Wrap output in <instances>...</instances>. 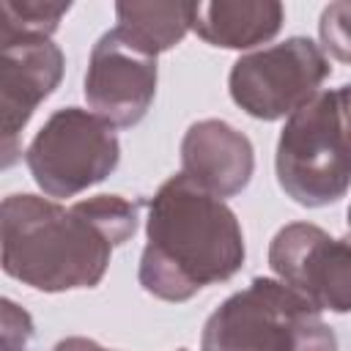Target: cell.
<instances>
[{
    "label": "cell",
    "mask_w": 351,
    "mask_h": 351,
    "mask_svg": "<svg viewBox=\"0 0 351 351\" xmlns=\"http://www.w3.org/2000/svg\"><path fill=\"white\" fill-rule=\"evenodd\" d=\"M143 200L93 195L71 206L52 197L16 192L3 200V271L44 293L96 288L112 250L126 244L140 225Z\"/></svg>",
    "instance_id": "cell-1"
},
{
    "label": "cell",
    "mask_w": 351,
    "mask_h": 351,
    "mask_svg": "<svg viewBox=\"0 0 351 351\" xmlns=\"http://www.w3.org/2000/svg\"><path fill=\"white\" fill-rule=\"evenodd\" d=\"M145 206V247L137 269L145 293L176 304L189 302L244 266L239 217L184 173L170 176Z\"/></svg>",
    "instance_id": "cell-2"
},
{
    "label": "cell",
    "mask_w": 351,
    "mask_h": 351,
    "mask_svg": "<svg viewBox=\"0 0 351 351\" xmlns=\"http://www.w3.org/2000/svg\"><path fill=\"white\" fill-rule=\"evenodd\" d=\"M274 170L280 189L304 208L346 197L351 189V82L321 90L288 115Z\"/></svg>",
    "instance_id": "cell-3"
},
{
    "label": "cell",
    "mask_w": 351,
    "mask_h": 351,
    "mask_svg": "<svg viewBox=\"0 0 351 351\" xmlns=\"http://www.w3.org/2000/svg\"><path fill=\"white\" fill-rule=\"evenodd\" d=\"M200 351H340L337 335L302 293L255 277L206 321Z\"/></svg>",
    "instance_id": "cell-4"
},
{
    "label": "cell",
    "mask_w": 351,
    "mask_h": 351,
    "mask_svg": "<svg viewBox=\"0 0 351 351\" xmlns=\"http://www.w3.org/2000/svg\"><path fill=\"white\" fill-rule=\"evenodd\" d=\"M121 162L115 126L82 107L55 110L25 148L36 186L52 197H74L101 184Z\"/></svg>",
    "instance_id": "cell-5"
},
{
    "label": "cell",
    "mask_w": 351,
    "mask_h": 351,
    "mask_svg": "<svg viewBox=\"0 0 351 351\" xmlns=\"http://www.w3.org/2000/svg\"><path fill=\"white\" fill-rule=\"evenodd\" d=\"M332 74L329 58L307 36H291L280 44L241 55L228 74L230 99L258 121L293 115Z\"/></svg>",
    "instance_id": "cell-6"
},
{
    "label": "cell",
    "mask_w": 351,
    "mask_h": 351,
    "mask_svg": "<svg viewBox=\"0 0 351 351\" xmlns=\"http://www.w3.org/2000/svg\"><path fill=\"white\" fill-rule=\"evenodd\" d=\"M269 266L315 310L351 313V233L335 239L313 222L282 225L269 244Z\"/></svg>",
    "instance_id": "cell-7"
},
{
    "label": "cell",
    "mask_w": 351,
    "mask_h": 351,
    "mask_svg": "<svg viewBox=\"0 0 351 351\" xmlns=\"http://www.w3.org/2000/svg\"><path fill=\"white\" fill-rule=\"evenodd\" d=\"M156 58L137 49L112 27L101 33L90 49L82 93L90 112L115 129H129L148 115L156 96Z\"/></svg>",
    "instance_id": "cell-8"
},
{
    "label": "cell",
    "mask_w": 351,
    "mask_h": 351,
    "mask_svg": "<svg viewBox=\"0 0 351 351\" xmlns=\"http://www.w3.org/2000/svg\"><path fill=\"white\" fill-rule=\"evenodd\" d=\"M66 58L52 38L25 36L0 41V110H3V167L19 159V134L44 99L63 80Z\"/></svg>",
    "instance_id": "cell-9"
},
{
    "label": "cell",
    "mask_w": 351,
    "mask_h": 351,
    "mask_svg": "<svg viewBox=\"0 0 351 351\" xmlns=\"http://www.w3.org/2000/svg\"><path fill=\"white\" fill-rule=\"evenodd\" d=\"M181 173L217 197H233L252 181L255 148L244 132L219 118L195 121L181 140Z\"/></svg>",
    "instance_id": "cell-10"
},
{
    "label": "cell",
    "mask_w": 351,
    "mask_h": 351,
    "mask_svg": "<svg viewBox=\"0 0 351 351\" xmlns=\"http://www.w3.org/2000/svg\"><path fill=\"white\" fill-rule=\"evenodd\" d=\"M285 19L277 0H211L195 3L192 30L211 47L252 49L271 41Z\"/></svg>",
    "instance_id": "cell-11"
},
{
    "label": "cell",
    "mask_w": 351,
    "mask_h": 351,
    "mask_svg": "<svg viewBox=\"0 0 351 351\" xmlns=\"http://www.w3.org/2000/svg\"><path fill=\"white\" fill-rule=\"evenodd\" d=\"M195 3H115L118 33L148 55H162L192 30Z\"/></svg>",
    "instance_id": "cell-12"
},
{
    "label": "cell",
    "mask_w": 351,
    "mask_h": 351,
    "mask_svg": "<svg viewBox=\"0 0 351 351\" xmlns=\"http://www.w3.org/2000/svg\"><path fill=\"white\" fill-rule=\"evenodd\" d=\"M71 3L66 0H3L0 3V41L41 36L49 38L60 19L69 14Z\"/></svg>",
    "instance_id": "cell-13"
},
{
    "label": "cell",
    "mask_w": 351,
    "mask_h": 351,
    "mask_svg": "<svg viewBox=\"0 0 351 351\" xmlns=\"http://www.w3.org/2000/svg\"><path fill=\"white\" fill-rule=\"evenodd\" d=\"M321 47L340 63H351V0L329 3L318 19Z\"/></svg>",
    "instance_id": "cell-14"
},
{
    "label": "cell",
    "mask_w": 351,
    "mask_h": 351,
    "mask_svg": "<svg viewBox=\"0 0 351 351\" xmlns=\"http://www.w3.org/2000/svg\"><path fill=\"white\" fill-rule=\"evenodd\" d=\"M3 351H27L33 340V318L16 302L3 299Z\"/></svg>",
    "instance_id": "cell-15"
},
{
    "label": "cell",
    "mask_w": 351,
    "mask_h": 351,
    "mask_svg": "<svg viewBox=\"0 0 351 351\" xmlns=\"http://www.w3.org/2000/svg\"><path fill=\"white\" fill-rule=\"evenodd\" d=\"M52 351H112V348H104L101 343L90 340V337H80V335H71V337H63L55 343Z\"/></svg>",
    "instance_id": "cell-16"
},
{
    "label": "cell",
    "mask_w": 351,
    "mask_h": 351,
    "mask_svg": "<svg viewBox=\"0 0 351 351\" xmlns=\"http://www.w3.org/2000/svg\"><path fill=\"white\" fill-rule=\"evenodd\" d=\"M348 233H351V206H348Z\"/></svg>",
    "instance_id": "cell-17"
},
{
    "label": "cell",
    "mask_w": 351,
    "mask_h": 351,
    "mask_svg": "<svg viewBox=\"0 0 351 351\" xmlns=\"http://www.w3.org/2000/svg\"><path fill=\"white\" fill-rule=\"evenodd\" d=\"M178 351H186V348H178Z\"/></svg>",
    "instance_id": "cell-18"
}]
</instances>
